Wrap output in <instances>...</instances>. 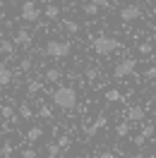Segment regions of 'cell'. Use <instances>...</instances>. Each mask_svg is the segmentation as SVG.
Here are the masks:
<instances>
[{
	"instance_id": "obj_16",
	"label": "cell",
	"mask_w": 156,
	"mask_h": 158,
	"mask_svg": "<svg viewBox=\"0 0 156 158\" xmlns=\"http://www.w3.org/2000/svg\"><path fill=\"white\" fill-rule=\"evenodd\" d=\"M115 134H118V137H127V134H130V122H120V125H115Z\"/></svg>"
},
{
	"instance_id": "obj_28",
	"label": "cell",
	"mask_w": 156,
	"mask_h": 158,
	"mask_svg": "<svg viewBox=\"0 0 156 158\" xmlns=\"http://www.w3.org/2000/svg\"><path fill=\"white\" fill-rule=\"evenodd\" d=\"M29 69H31V58H24L20 62V72H29Z\"/></svg>"
},
{
	"instance_id": "obj_19",
	"label": "cell",
	"mask_w": 156,
	"mask_h": 158,
	"mask_svg": "<svg viewBox=\"0 0 156 158\" xmlns=\"http://www.w3.org/2000/svg\"><path fill=\"white\" fill-rule=\"evenodd\" d=\"M39 115H41V118H46V120H48L50 115H53V108H50L48 103H43V106H39Z\"/></svg>"
},
{
	"instance_id": "obj_1",
	"label": "cell",
	"mask_w": 156,
	"mask_h": 158,
	"mask_svg": "<svg viewBox=\"0 0 156 158\" xmlns=\"http://www.w3.org/2000/svg\"><path fill=\"white\" fill-rule=\"evenodd\" d=\"M50 98H53V103H55L58 108L72 110L77 106V91L72 89V86H58V89L50 94Z\"/></svg>"
},
{
	"instance_id": "obj_3",
	"label": "cell",
	"mask_w": 156,
	"mask_h": 158,
	"mask_svg": "<svg viewBox=\"0 0 156 158\" xmlns=\"http://www.w3.org/2000/svg\"><path fill=\"white\" fill-rule=\"evenodd\" d=\"M94 53L96 55H110V53H115L118 48H120V41L118 39H113V36H98V39H94Z\"/></svg>"
},
{
	"instance_id": "obj_9",
	"label": "cell",
	"mask_w": 156,
	"mask_h": 158,
	"mask_svg": "<svg viewBox=\"0 0 156 158\" xmlns=\"http://www.w3.org/2000/svg\"><path fill=\"white\" fill-rule=\"evenodd\" d=\"M15 50H17L15 41H0V55H2V58H12Z\"/></svg>"
},
{
	"instance_id": "obj_8",
	"label": "cell",
	"mask_w": 156,
	"mask_h": 158,
	"mask_svg": "<svg viewBox=\"0 0 156 158\" xmlns=\"http://www.w3.org/2000/svg\"><path fill=\"white\" fill-rule=\"evenodd\" d=\"M144 118H146V110L142 106H132L127 110V122H142Z\"/></svg>"
},
{
	"instance_id": "obj_6",
	"label": "cell",
	"mask_w": 156,
	"mask_h": 158,
	"mask_svg": "<svg viewBox=\"0 0 156 158\" xmlns=\"http://www.w3.org/2000/svg\"><path fill=\"white\" fill-rule=\"evenodd\" d=\"M139 17H142V7L135 5V2H130V5H125V7L120 10V19L123 22H137Z\"/></svg>"
},
{
	"instance_id": "obj_4",
	"label": "cell",
	"mask_w": 156,
	"mask_h": 158,
	"mask_svg": "<svg viewBox=\"0 0 156 158\" xmlns=\"http://www.w3.org/2000/svg\"><path fill=\"white\" fill-rule=\"evenodd\" d=\"M20 17L24 22H39L41 19V10L36 7V2L34 0H24L20 7Z\"/></svg>"
},
{
	"instance_id": "obj_15",
	"label": "cell",
	"mask_w": 156,
	"mask_h": 158,
	"mask_svg": "<svg viewBox=\"0 0 156 158\" xmlns=\"http://www.w3.org/2000/svg\"><path fill=\"white\" fill-rule=\"evenodd\" d=\"M82 12H84L87 17H96V15H98V7L94 5V2H87V5H82Z\"/></svg>"
},
{
	"instance_id": "obj_32",
	"label": "cell",
	"mask_w": 156,
	"mask_h": 158,
	"mask_svg": "<svg viewBox=\"0 0 156 158\" xmlns=\"http://www.w3.org/2000/svg\"><path fill=\"white\" fill-rule=\"evenodd\" d=\"M144 77H146V79H156V65H151V67H146Z\"/></svg>"
},
{
	"instance_id": "obj_11",
	"label": "cell",
	"mask_w": 156,
	"mask_h": 158,
	"mask_svg": "<svg viewBox=\"0 0 156 158\" xmlns=\"http://www.w3.org/2000/svg\"><path fill=\"white\" fill-rule=\"evenodd\" d=\"M43 15H46V19L58 22V19H60V7H58V5H48V7L43 10Z\"/></svg>"
},
{
	"instance_id": "obj_27",
	"label": "cell",
	"mask_w": 156,
	"mask_h": 158,
	"mask_svg": "<svg viewBox=\"0 0 156 158\" xmlns=\"http://www.w3.org/2000/svg\"><path fill=\"white\" fill-rule=\"evenodd\" d=\"M55 144H58L60 148H67V146H70V137H67V134H63V137H58V141H55Z\"/></svg>"
},
{
	"instance_id": "obj_22",
	"label": "cell",
	"mask_w": 156,
	"mask_h": 158,
	"mask_svg": "<svg viewBox=\"0 0 156 158\" xmlns=\"http://www.w3.org/2000/svg\"><path fill=\"white\" fill-rule=\"evenodd\" d=\"M0 115H2V118H7V120H15V118H17V115H15V110H12L10 106H2V108H0Z\"/></svg>"
},
{
	"instance_id": "obj_34",
	"label": "cell",
	"mask_w": 156,
	"mask_h": 158,
	"mask_svg": "<svg viewBox=\"0 0 156 158\" xmlns=\"http://www.w3.org/2000/svg\"><path fill=\"white\" fill-rule=\"evenodd\" d=\"M132 158H146V156H144V153H135Z\"/></svg>"
},
{
	"instance_id": "obj_35",
	"label": "cell",
	"mask_w": 156,
	"mask_h": 158,
	"mask_svg": "<svg viewBox=\"0 0 156 158\" xmlns=\"http://www.w3.org/2000/svg\"><path fill=\"white\" fill-rule=\"evenodd\" d=\"M151 43H156V31H154V34H151Z\"/></svg>"
},
{
	"instance_id": "obj_21",
	"label": "cell",
	"mask_w": 156,
	"mask_h": 158,
	"mask_svg": "<svg viewBox=\"0 0 156 158\" xmlns=\"http://www.w3.org/2000/svg\"><path fill=\"white\" fill-rule=\"evenodd\" d=\"M46 148H48V158H58V156H60V151H63L58 144H48Z\"/></svg>"
},
{
	"instance_id": "obj_26",
	"label": "cell",
	"mask_w": 156,
	"mask_h": 158,
	"mask_svg": "<svg viewBox=\"0 0 156 158\" xmlns=\"http://www.w3.org/2000/svg\"><path fill=\"white\" fill-rule=\"evenodd\" d=\"M94 129H101V127H106V115H98L96 120H94V125H91Z\"/></svg>"
},
{
	"instance_id": "obj_38",
	"label": "cell",
	"mask_w": 156,
	"mask_h": 158,
	"mask_svg": "<svg viewBox=\"0 0 156 158\" xmlns=\"http://www.w3.org/2000/svg\"><path fill=\"white\" fill-rule=\"evenodd\" d=\"M0 12H2V0H0Z\"/></svg>"
},
{
	"instance_id": "obj_29",
	"label": "cell",
	"mask_w": 156,
	"mask_h": 158,
	"mask_svg": "<svg viewBox=\"0 0 156 158\" xmlns=\"http://www.w3.org/2000/svg\"><path fill=\"white\" fill-rule=\"evenodd\" d=\"M142 134H144L146 139H151L154 137V125H144V127H142Z\"/></svg>"
},
{
	"instance_id": "obj_20",
	"label": "cell",
	"mask_w": 156,
	"mask_h": 158,
	"mask_svg": "<svg viewBox=\"0 0 156 158\" xmlns=\"http://www.w3.org/2000/svg\"><path fill=\"white\" fill-rule=\"evenodd\" d=\"M106 101L108 103H118V101H120V91H115V89L106 91Z\"/></svg>"
},
{
	"instance_id": "obj_10",
	"label": "cell",
	"mask_w": 156,
	"mask_h": 158,
	"mask_svg": "<svg viewBox=\"0 0 156 158\" xmlns=\"http://www.w3.org/2000/svg\"><path fill=\"white\" fill-rule=\"evenodd\" d=\"M10 81H12V72H10V67L0 60V86H7Z\"/></svg>"
},
{
	"instance_id": "obj_30",
	"label": "cell",
	"mask_w": 156,
	"mask_h": 158,
	"mask_svg": "<svg viewBox=\"0 0 156 158\" xmlns=\"http://www.w3.org/2000/svg\"><path fill=\"white\" fill-rule=\"evenodd\" d=\"M91 2L96 5L98 10H101V7H103V10H108V7H110V0H91Z\"/></svg>"
},
{
	"instance_id": "obj_31",
	"label": "cell",
	"mask_w": 156,
	"mask_h": 158,
	"mask_svg": "<svg viewBox=\"0 0 156 158\" xmlns=\"http://www.w3.org/2000/svg\"><path fill=\"white\" fill-rule=\"evenodd\" d=\"M98 77V67H87V79L91 81V79H96Z\"/></svg>"
},
{
	"instance_id": "obj_5",
	"label": "cell",
	"mask_w": 156,
	"mask_h": 158,
	"mask_svg": "<svg viewBox=\"0 0 156 158\" xmlns=\"http://www.w3.org/2000/svg\"><path fill=\"white\" fill-rule=\"evenodd\" d=\"M137 69V60L127 58V60H120L115 67H113V77L115 79H123V77H130V74H135Z\"/></svg>"
},
{
	"instance_id": "obj_36",
	"label": "cell",
	"mask_w": 156,
	"mask_h": 158,
	"mask_svg": "<svg viewBox=\"0 0 156 158\" xmlns=\"http://www.w3.org/2000/svg\"><path fill=\"white\" fill-rule=\"evenodd\" d=\"M151 15H154V17H156V5H154V7H151Z\"/></svg>"
},
{
	"instance_id": "obj_2",
	"label": "cell",
	"mask_w": 156,
	"mask_h": 158,
	"mask_svg": "<svg viewBox=\"0 0 156 158\" xmlns=\"http://www.w3.org/2000/svg\"><path fill=\"white\" fill-rule=\"evenodd\" d=\"M70 50H72V43H70V41H58V39H50L48 43H46L43 53H46L48 58L63 60V58H67V55H70Z\"/></svg>"
},
{
	"instance_id": "obj_25",
	"label": "cell",
	"mask_w": 156,
	"mask_h": 158,
	"mask_svg": "<svg viewBox=\"0 0 156 158\" xmlns=\"http://www.w3.org/2000/svg\"><path fill=\"white\" fill-rule=\"evenodd\" d=\"M22 158H39L36 148H22Z\"/></svg>"
},
{
	"instance_id": "obj_33",
	"label": "cell",
	"mask_w": 156,
	"mask_h": 158,
	"mask_svg": "<svg viewBox=\"0 0 156 158\" xmlns=\"http://www.w3.org/2000/svg\"><path fill=\"white\" fill-rule=\"evenodd\" d=\"M98 158H115V153H113V151H101Z\"/></svg>"
},
{
	"instance_id": "obj_7",
	"label": "cell",
	"mask_w": 156,
	"mask_h": 158,
	"mask_svg": "<svg viewBox=\"0 0 156 158\" xmlns=\"http://www.w3.org/2000/svg\"><path fill=\"white\" fill-rule=\"evenodd\" d=\"M12 41H15V46H17V48L29 50V48H31V41H34V39H31V34H29L27 29H20L17 34H15V39H12Z\"/></svg>"
},
{
	"instance_id": "obj_17",
	"label": "cell",
	"mask_w": 156,
	"mask_h": 158,
	"mask_svg": "<svg viewBox=\"0 0 156 158\" xmlns=\"http://www.w3.org/2000/svg\"><path fill=\"white\" fill-rule=\"evenodd\" d=\"M63 27H65L70 34H79V24H77V22H72V19H63Z\"/></svg>"
},
{
	"instance_id": "obj_37",
	"label": "cell",
	"mask_w": 156,
	"mask_h": 158,
	"mask_svg": "<svg viewBox=\"0 0 156 158\" xmlns=\"http://www.w3.org/2000/svg\"><path fill=\"white\" fill-rule=\"evenodd\" d=\"M125 2H127V5H130V2H137V0H125Z\"/></svg>"
},
{
	"instance_id": "obj_23",
	"label": "cell",
	"mask_w": 156,
	"mask_h": 158,
	"mask_svg": "<svg viewBox=\"0 0 156 158\" xmlns=\"http://www.w3.org/2000/svg\"><path fill=\"white\" fill-rule=\"evenodd\" d=\"M132 144H135L137 148H142V146L146 144V137L142 134V132H139V134H135V137H132Z\"/></svg>"
},
{
	"instance_id": "obj_24",
	"label": "cell",
	"mask_w": 156,
	"mask_h": 158,
	"mask_svg": "<svg viewBox=\"0 0 156 158\" xmlns=\"http://www.w3.org/2000/svg\"><path fill=\"white\" fill-rule=\"evenodd\" d=\"M31 115H34V113H31V108H29V106H20V118L31 120Z\"/></svg>"
},
{
	"instance_id": "obj_14",
	"label": "cell",
	"mask_w": 156,
	"mask_h": 158,
	"mask_svg": "<svg viewBox=\"0 0 156 158\" xmlns=\"http://www.w3.org/2000/svg\"><path fill=\"white\" fill-rule=\"evenodd\" d=\"M41 89H43V86H41V81H39V79H29V84H27V91H29L31 96L41 94Z\"/></svg>"
},
{
	"instance_id": "obj_18",
	"label": "cell",
	"mask_w": 156,
	"mask_h": 158,
	"mask_svg": "<svg viewBox=\"0 0 156 158\" xmlns=\"http://www.w3.org/2000/svg\"><path fill=\"white\" fill-rule=\"evenodd\" d=\"M137 50H139L142 55H151V53H154V43H151V41H149V43H139Z\"/></svg>"
},
{
	"instance_id": "obj_12",
	"label": "cell",
	"mask_w": 156,
	"mask_h": 158,
	"mask_svg": "<svg viewBox=\"0 0 156 158\" xmlns=\"http://www.w3.org/2000/svg\"><path fill=\"white\" fill-rule=\"evenodd\" d=\"M60 77H63V72H60L58 67H50V69H46V81H60Z\"/></svg>"
},
{
	"instance_id": "obj_13",
	"label": "cell",
	"mask_w": 156,
	"mask_h": 158,
	"mask_svg": "<svg viewBox=\"0 0 156 158\" xmlns=\"http://www.w3.org/2000/svg\"><path fill=\"white\" fill-rule=\"evenodd\" d=\"M41 137H43V129L41 127H29L27 129V139H29V141H39Z\"/></svg>"
}]
</instances>
